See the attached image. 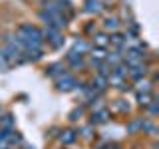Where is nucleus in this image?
Listing matches in <instances>:
<instances>
[{"label":"nucleus","instance_id":"obj_1","mask_svg":"<svg viewBox=\"0 0 159 149\" xmlns=\"http://www.w3.org/2000/svg\"><path fill=\"white\" fill-rule=\"evenodd\" d=\"M18 44L22 46L24 60H40L42 58V46H44V36L42 30L34 24H20L16 28Z\"/></svg>","mask_w":159,"mask_h":149},{"label":"nucleus","instance_id":"obj_2","mask_svg":"<svg viewBox=\"0 0 159 149\" xmlns=\"http://www.w3.org/2000/svg\"><path fill=\"white\" fill-rule=\"evenodd\" d=\"M42 36H44V42L50 44V48L58 50L64 46V42H66V38L62 36V30H56V28H44L42 30Z\"/></svg>","mask_w":159,"mask_h":149},{"label":"nucleus","instance_id":"obj_3","mask_svg":"<svg viewBox=\"0 0 159 149\" xmlns=\"http://www.w3.org/2000/svg\"><path fill=\"white\" fill-rule=\"evenodd\" d=\"M56 86H58V89L60 92H70V89H74L78 86V82H76V78L72 76V74H64V76H60L58 79H56Z\"/></svg>","mask_w":159,"mask_h":149},{"label":"nucleus","instance_id":"obj_4","mask_svg":"<svg viewBox=\"0 0 159 149\" xmlns=\"http://www.w3.org/2000/svg\"><path fill=\"white\" fill-rule=\"evenodd\" d=\"M127 76L131 78V79H143L147 76V66L145 64H137V66H131V68H127Z\"/></svg>","mask_w":159,"mask_h":149},{"label":"nucleus","instance_id":"obj_5","mask_svg":"<svg viewBox=\"0 0 159 149\" xmlns=\"http://www.w3.org/2000/svg\"><path fill=\"white\" fill-rule=\"evenodd\" d=\"M109 44L116 46L117 52H119V50L127 48V36H123V34H119V32H113L111 36H109Z\"/></svg>","mask_w":159,"mask_h":149},{"label":"nucleus","instance_id":"obj_6","mask_svg":"<svg viewBox=\"0 0 159 149\" xmlns=\"http://www.w3.org/2000/svg\"><path fill=\"white\" fill-rule=\"evenodd\" d=\"M46 74L58 79L60 76H64V74H66V68H64V64H52V66L46 68Z\"/></svg>","mask_w":159,"mask_h":149},{"label":"nucleus","instance_id":"obj_7","mask_svg":"<svg viewBox=\"0 0 159 149\" xmlns=\"http://www.w3.org/2000/svg\"><path fill=\"white\" fill-rule=\"evenodd\" d=\"M93 44H96L98 48L106 50V48L109 46V36H107V34H103V32H98V34H93Z\"/></svg>","mask_w":159,"mask_h":149},{"label":"nucleus","instance_id":"obj_8","mask_svg":"<svg viewBox=\"0 0 159 149\" xmlns=\"http://www.w3.org/2000/svg\"><path fill=\"white\" fill-rule=\"evenodd\" d=\"M84 10H86L88 14H98L99 10H102V2H99V0H86Z\"/></svg>","mask_w":159,"mask_h":149},{"label":"nucleus","instance_id":"obj_9","mask_svg":"<svg viewBox=\"0 0 159 149\" xmlns=\"http://www.w3.org/2000/svg\"><path fill=\"white\" fill-rule=\"evenodd\" d=\"M70 52H74V54H80V56H84V54H88L89 52V46L86 42H84V40H76V42H74V48L70 50Z\"/></svg>","mask_w":159,"mask_h":149},{"label":"nucleus","instance_id":"obj_10","mask_svg":"<svg viewBox=\"0 0 159 149\" xmlns=\"http://www.w3.org/2000/svg\"><path fill=\"white\" fill-rule=\"evenodd\" d=\"M107 119H109L107 109H99V111H93V115H92V123H106Z\"/></svg>","mask_w":159,"mask_h":149},{"label":"nucleus","instance_id":"obj_11","mask_svg":"<svg viewBox=\"0 0 159 149\" xmlns=\"http://www.w3.org/2000/svg\"><path fill=\"white\" fill-rule=\"evenodd\" d=\"M103 28L111 30V32H117V30H119V20L116 16H107L106 20H103Z\"/></svg>","mask_w":159,"mask_h":149},{"label":"nucleus","instance_id":"obj_12","mask_svg":"<svg viewBox=\"0 0 159 149\" xmlns=\"http://www.w3.org/2000/svg\"><path fill=\"white\" fill-rule=\"evenodd\" d=\"M76 137H78V133L74 131V129H68V131H64L62 135H60V141H62V143H66V145H70V143H74V141H76Z\"/></svg>","mask_w":159,"mask_h":149},{"label":"nucleus","instance_id":"obj_13","mask_svg":"<svg viewBox=\"0 0 159 149\" xmlns=\"http://www.w3.org/2000/svg\"><path fill=\"white\" fill-rule=\"evenodd\" d=\"M68 62L72 64L74 68H82V66H84V56H80V54H74V52H70V54H68Z\"/></svg>","mask_w":159,"mask_h":149},{"label":"nucleus","instance_id":"obj_14","mask_svg":"<svg viewBox=\"0 0 159 149\" xmlns=\"http://www.w3.org/2000/svg\"><path fill=\"white\" fill-rule=\"evenodd\" d=\"M151 99H153V96H151V93H147V92H137V103H139V106L147 107Z\"/></svg>","mask_w":159,"mask_h":149},{"label":"nucleus","instance_id":"obj_15","mask_svg":"<svg viewBox=\"0 0 159 149\" xmlns=\"http://www.w3.org/2000/svg\"><path fill=\"white\" fill-rule=\"evenodd\" d=\"M12 127H14V119H12L10 113L0 117V129H12Z\"/></svg>","mask_w":159,"mask_h":149},{"label":"nucleus","instance_id":"obj_16","mask_svg":"<svg viewBox=\"0 0 159 149\" xmlns=\"http://www.w3.org/2000/svg\"><path fill=\"white\" fill-rule=\"evenodd\" d=\"M135 92H147V93H151V82H147L145 78H143V79H137Z\"/></svg>","mask_w":159,"mask_h":149},{"label":"nucleus","instance_id":"obj_17","mask_svg":"<svg viewBox=\"0 0 159 149\" xmlns=\"http://www.w3.org/2000/svg\"><path fill=\"white\" fill-rule=\"evenodd\" d=\"M147 107H149V113H151V115H157V99H155V97L149 102Z\"/></svg>","mask_w":159,"mask_h":149},{"label":"nucleus","instance_id":"obj_18","mask_svg":"<svg viewBox=\"0 0 159 149\" xmlns=\"http://www.w3.org/2000/svg\"><path fill=\"white\" fill-rule=\"evenodd\" d=\"M56 4H60V6H64V8H72V2L70 0H54Z\"/></svg>","mask_w":159,"mask_h":149},{"label":"nucleus","instance_id":"obj_19","mask_svg":"<svg viewBox=\"0 0 159 149\" xmlns=\"http://www.w3.org/2000/svg\"><path fill=\"white\" fill-rule=\"evenodd\" d=\"M0 149H12V147H10V143L6 141V139L0 137Z\"/></svg>","mask_w":159,"mask_h":149},{"label":"nucleus","instance_id":"obj_20","mask_svg":"<svg viewBox=\"0 0 159 149\" xmlns=\"http://www.w3.org/2000/svg\"><path fill=\"white\" fill-rule=\"evenodd\" d=\"M6 66H8V60L4 58V54H2V52H0V68H6Z\"/></svg>","mask_w":159,"mask_h":149},{"label":"nucleus","instance_id":"obj_21","mask_svg":"<svg viewBox=\"0 0 159 149\" xmlns=\"http://www.w3.org/2000/svg\"><path fill=\"white\" fill-rule=\"evenodd\" d=\"M78 115H82V107H80V109H74L72 115H70V119H78Z\"/></svg>","mask_w":159,"mask_h":149},{"label":"nucleus","instance_id":"obj_22","mask_svg":"<svg viewBox=\"0 0 159 149\" xmlns=\"http://www.w3.org/2000/svg\"><path fill=\"white\" fill-rule=\"evenodd\" d=\"M0 113H2V107H0Z\"/></svg>","mask_w":159,"mask_h":149}]
</instances>
